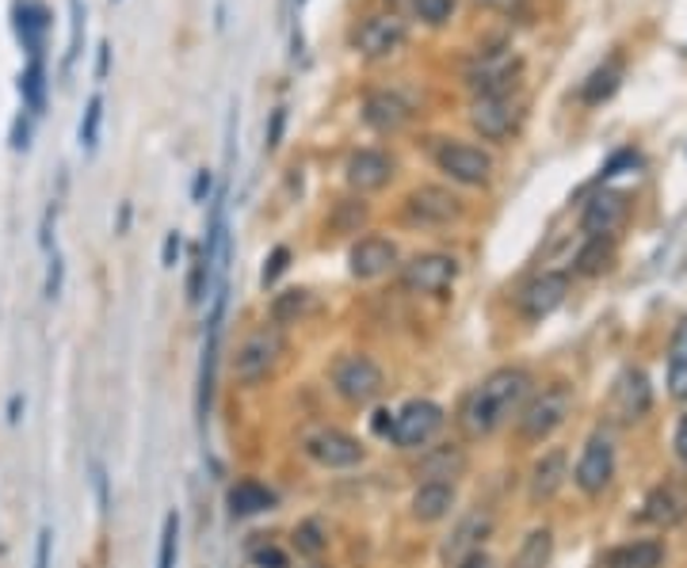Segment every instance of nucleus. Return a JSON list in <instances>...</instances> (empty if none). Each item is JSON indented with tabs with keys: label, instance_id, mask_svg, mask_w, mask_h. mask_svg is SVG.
I'll list each match as a JSON object with an SVG mask.
<instances>
[{
	"label": "nucleus",
	"instance_id": "4c0bfd02",
	"mask_svg": "<svg viewBox=\"0 0 687 568\" xmlns=\"http://www.w3.org/2000/svg\"><path fill=\"white\" fill-rule=\"evenodd\" d=\"M99 122H104V96H92L88 107H84V119H81V150L84 153H96Z\"/></svg>",
	"mask_w": 687,
	"mask_h": 568
},
{
	"label": "nucleus",
	"instance_id": "0eeeda50",
	"mask_svg": "<svg viewBox=\"0 0 687 568\" xmlns=\"http://www.w3.org/2000/svg\"><path fill=\"white\" fill-rule=\"evenodd\" d=\"M333 389L347 404L363 409V404L378 401L386 389V375L370 355H341L333 367Z\"/></svg>",
	"mask_w": 687,
	"mask_h": 568
},
{
	"label": "nucleus",
	"instance_id": "f8f14e48",
	"mask_svg": "<svg viewBox=\"0 0 687 568\" xmlns=\"http://www.w3.org/2000/svg\"><path fill=\"white\" fill-rule=\"evenodd\" d=\"M612 477H615L612 439H607L604 431L589 435V442H584V450H581V462H577V470H573L577 488H581L584 496H600L607 485H612Z\"/></svg>",
	"mask_w": 687,
	"mask_h": 568
},
{
	"label": "nucleus",
	"instance_id": "13d9d810",
	"mask_svg": "<svg viewBox=\"0 0 687 568\" xmlns=\"http://www.w3.org/2000/svg\"><path fill=\"white\" fill-rule=\"evenodd\" d=\"M20 409H23V397H12V401H8V419H12V424H20Z\"/></svg>",
	"mask_w": 687,
	"mask_h": 568
},
{
	"label": "nucleus",
	"instance_id": "4d7b16f0",
	"mask_svg": "<svg viewBox=\"0 0 687 568\" xmlns=\"http://www.w3.org/2000/svg\"><path fill=\"white\" fill-rule=\"evenodd\" d=\"M107 69H111V46L99 43V50H96V81H107Z\"/></svg>",
	"mask_w": 687,
	"mask_h": 568
},
{
	"label": "nucleus",
	"instance_id": "ea45409f",
	"mask_svg": "<svg viewBox=\"0 0 687 568\" xmlns=\"http://www.w3.org/2000/svg\"><path fill=\"white\" fill-rule=\"evenodd\" d=\"M206 286H211V263L196 252V260H191V275H188V301L191 306H199V301L206 298Z\"/></svg>",
	"mask_w": 687,
	"mask_h": 568
},
{
	"label": "nucleus",
	"instance_id": "e433bc0d",
	"mask_svg": "<svg viewBox=\"0 0 687 568\" xmlns=\"http://www.w3.org/2000/svg\"><path fill=\"white\" fill-rule=\"evenodd\" d=\"M81 38H84V4L81 0H69V50H66V61H61V73L69 76V69H73V61L81 58Z\"/></svg>",
	"mask_w": 687,
	"mask_h": 568
},
{
	"label": "nucleus",
	"instance_id": "680f3d73",
	"mask_svg": "<svg viewBox=\"0 0 687 568\" xmlns=\"http://www.w3.org/2000/svg\"><path fill=\"white\" fill-rule=\"evenodd\" d=\"M111 4H115V0H111Z\"/></svg>",
	"mask_w": 687,
	"mask_h": 568
},
{
	"label": "nucleus",
	"instance_id": "423d86ee",
	"mask_svg": "<svg viewBox=\"0 0 687 568\" xmlns=\"http://www.w3.org/2000/svg\"><path fill=\"white\" fill-rule=\"evenodd\" d=\"M408 38V23L401 20V12H370L355 23L352 46L355 54H363L367 61H382L390 54H398Z\"/></svg>",
	"mask_w": 687,
	"mask_h": 568
},
{
	"label": "nucleus",
	"instance_id": "bb28decb",
	"mask_svg": "<svg viewBox=\"0 0 687 568\" xmlns=\"http://www.w3.org/2000/svg\"><path fill=\"white\" fill-rule=\"evenodd\" d=\"M272 508H275V493L260 485V481H237V485L229 488V516L234 519H249Z\"/></svg>",
	"mask_w": 687,
	"mask_h": 568
},
{
	"label": "nucleus",
	"instance_id": "20e7f679",
	"mask_svg": "<svg viewBox=\"0 0 687 568\" xmlns=\"http://www.w3.org/2000/svg\"><path fill=\"white\" fill-rule=\"evenodd\" d=\"M283 355H287V336H283V329L264 324V329L249 332V336L241 340V347H237L234 355V378L241 381V386H257V381H264L280 367Z\"/></svg>",
	"mask_w": 687,
	"mask_h": 568
},
{
	"label": "nucleus",
	"instance_id": "b1692460",
	"mask_svg": "<svg viewBox=\"0 0 687 568\" xmlns=\"http://www.w3.org/2000/svg\"><path fill=\"white\" fill-rule=\"evenodd\" d=\"M619 84H623V58L615 54V58H607L604 66H596L589 76L581 81V104L584 107H600V104H607V99L619 92Z\"/></svg>",
	"mask_w": 687,
	"mask_h": 568
},
{
	"label": "nucleus",
	"instance_id": "49530a36",
	"mask_svg": "<svg viewBox=\"0 0 687 568\" xmlns=\"http://www.w3.org/2000/svg\"><path fill=\"white\" fill-rule=\"evenodd\" d=\"M211 191H214V173L211 168H199L196 184H191V202H211Z\"/></svg>",
	"mask_w": 687,
	"mask_h": 568
},
{
	"label": "nucleus",
	"instance_id": "a211bd4d",
	"mask_svg": "<svg viewBox=\"0 0 687 568\" xmlns=\"http://www.w3.org/2000/svg\"><path fill=\"white\" fill-rule=\"evenodd\" d=\"M393 157L390 153H382V150H359V153H352L347 157V168H344V176H347V184H352V191H382L386 184L393 180Z\"/></svg>",
	"mask_w": 687,
	"mask_h": 568
},
{
	"label": "nucleus",
	"instance_id": "393cba45",
	"mask_svg": "<svg viewBox=\"0 0 687 568\" xmlns=\"http://www.w3.org/2000/svg\"><path fill=\"white\" fill-rule=\"evenodd\" d=\"M684 516H687V500H684L680 488L658 485L650 496H645V508H642L645 523H653V526H676Z\"/></svg>",
	"mask_w": 687,
	"mask_h": 568
},
{
	"label": "nucleus",
	"instance_id": "bf43d9fd",
	"mask_svg": "<svg viewBox=\"0 0 687 568\" xmlns=\"http://www.w3.org/2000/svg\"><path fill=\"white\" fill-rule=\"evenodd\" d=\"M303 4H306V0H298V8H303Z\"/></svg>",
	"mask_w": 687,
	"mask_h": 568
},
{
	"label": "nucleus",
	"instance_id": "4468645a",
	"mask_svg": "<svg viewBox=\"0 0 687 568\" xmlns=\"http://www.w3.org/2000/svg\"><path fill=\"white\" fill-rule=\"evenodd\" d=\"M363 122L375 134H401L413 122V104L393 88H370L363 96Z\"/></svg>",
	"mask_w": 687,
	"mask_h": 568
},
{
	"label": "nucleus",
	"instance_id": "c85d7f7f",
	"mask_svg": "<svg viewBox=\"0 0 687 568\" xmlns=\"http://www.w3.org/2000/svg\"><path fill=\"white\" fill-rule=\"evenodd\" d=\"M665 561V546L661 542H627V546H615L607 554V568H661Z\"/></svg>",
	"mask_w": 687,
	"mask_h": 568
},
{
	"label": "nucleus",
	"instance_id": "9b49d317",
	"mask_svg": "<svg viewBox=\"0 0 687 568\" xmlns=\"http://www.w3.org/2000/svg\"><path fill=\"white\" fill-rule=\"evenodd\" d=\"M520 115L523 111L512 96H474V104H470V127L485 142H505L520 127Z\"/></svg>",
	"mask_w": 687,
	"mask_h": 568
},
{
	"label": "nucleus",
	"instance_id": "3c124183",
	"mask_svg": "<svg viewBox=\"0 0 687 568\" xmlns=\"http://www.w3.org/2000/svg\"><path fill=\"white\" fill-rule=\"evenodd\" d=\"M27 145H31V122L20 115V119L12 122V150H27Z\"/></svg>",
	"mask_w": 687,
	"mask_h": 568
},
{
	"label": "nucleus",
	"instance_id": "5701e85b",
	"mask_svg": "<svg viewBox=\"0 0 687 568\" xmlns=\"http://www.w3.org/2000/svg\"><path fill=\"white\" fill-rule=\"evenodd\" d=\"M566 477H569L566 450H550V454H543L535 462V470H531V500H535V504L554 500V496H558V488L566 485Z\"/></svg>",
	"mask_w": 687,
	"mask_h": 568
},
{
	"label": "nucleus",
	"instance_id": "72a5a7b5",
	"mask_svg": "<svg viewBox=\"0 0 687 568\" xmlns=\"http://www.w3.org/2000/svg\"><path fill=\"white\" fill-rule=\"evenodd\" d=\"M413 20H421L424 27H447L454 20L459 0H398Z\"/></svg>",
	"mask_w": 687,
	"mask_h": 568
},
{
	"label": "nucleus",
	"instance_id": "de8ad7c7",
	"mask_svg": "<svg viewBox=\"0 0 687 568\" xmlns=\"http://www.w3.org/2000/svg\"><path fill=\"white\" fill-rule=\"evenodd\" d=\"M477 8H489V12H500V15H520L523 8H528V0H474Z\"/></svg>",
	"mask_w": 687,
	"mask_h": 568
},
{
	"label": "nucleus",
	"instance_id": "473e14b6",
	"mask_svg": "<svg viewBox=\"0 0 687 568\" xmlns=\"http://www.w3.org/2000/svg\"><path fill=\"white\" fill-rule=\"evenodd\" d=\"M615 260V245L612 237H589L577 252V271L581 275H604Z\"/></svg>",
	"mask_w": 687,
	"mask_h": 568
},
{
	"label": "nucleus",
	"instance_id": "6e6552de",
	"mask_svg": "<svg viewBox=\"0 0 687 568\" xmlns=\"http://www.w3.org/2000/svg\"><path fill=\"white\" fill-rule=\"evenodd\" d=\"M459 279V260L447 252H421L408 263H401V286L408 294H424V298H439L451 291Z\"/></svg>",
	"mask_w": 687,
	"mask_h": 568
},
{
	"label": "nucleus",
	"instance_id": "aec40b11",
	"mask_svg": "<svg viewBox=\"0 0 687 568\" xmlns=\"http://www.w3.org/2000/svg\"><path fill=\"white\" fill-rule=\"evenodd\" d=\"M489 526H493L489 511H470V516L451 531V539H447L443 561L447 565H459L462 557L477 554V549H482V542H485V534H489Z\"/></svg>",
	"mask_w": 687,
	"mask_h": 568
},
{
	"label": "nucleus",
	"instance_id": "7c9ffc66",
	"mask_svg": "<svg viewBox=\"0 0 687 568\" xmlns=\"http://www.w3.org/2000/svg\"><path fill=\"white\" fill-rule=\"evenodd\" d=\"M20 96L27 104L31 115H43L46 107V66H43V54H27V69L20 76Z\"/></svg>",
	"mask_w": 687,
	"mask_h": 568
},
{
	"label": "nucleus",
	"instance_id": "ddd939ff",
	"mask_svg": "<svg viewBox=\"0 0 687 568\" xmlns=\"http://www.w3.org/2000/svg\"><path fill=\"white\" fill-rule=\"evenodd\" d=\"M303 450L325 470H347V465L363 462V442L355 435L341 431V427H321V431L306 435Z\"/></svg>",
	"mask_w": 687,
	"mask_h": 568
},
{
	"label": "nucleus",
	"instance_id": "39448f33",
	"mask_svg": "<svg viewBox=\"0 0 687 568\" xmlns=\"http://www.w3.org/2000/svg\"><path fill=\"white\" fill-rule=\"evenodd\" d=\"M462 217V199L451 188H439V184H421L405 194L401 202V222L408 229H443Z\"/></svg>",
	"mask_w": 687,
	"mask_h": 568
},
{
	"label": "nucleus",
	"instance_id": "6ab92c4d",
	"mask_svg": "<svg viewBox=\"0 0 687 568\" xmlns=\"http://www.w3.org/2000/svg\"><path fill=\"white\" fill-rule=\"evenodd\" d=\"M347 263H352L355 279H378L398 263V248H393V240H386V237H363L359 245L352 248Z\"/></svg>",
	"mask_w": 687,
	"mask_h": 568
},
{
	"label": "nucleus",
	"instance_id": "f03ea898",
	"mask_svg": "<svg viewBox=\"0 0 687 568\" xmlns=\"http://www.w3.org/2000/svg\"><path fill=\"white\" fill-rule=\"evenodd\" d=\"M523 76V58L512 46H489V50H477L474 58L462 69V81L474 96H512L520 88Z\"/></svg>",
	"mask_w": 687,
	"mask_h": 568
},
{
	"label": "nucleus",
	"instance_id": "cd10ccee",
	"mask_svg": "<svg viewBox=\"0 0 687 568\" xmlns=\"http://www.w3.org/2000/svg\"><path fill=\"white\" fill-rule=\"evenodd\" d=\"M313 309H318V301H313L310 291H303V286L283 291L272 298V324L275 329H287V324H298L303 317H310Z\"/></svg>",
	"mask_w": 687,
	"mask_h": 568
},
{
	"label": "nucleus",
	"instance_id": "4be33fe9",
	"mask_svg": "<svg viewBox=\"0 0 687 568\" xmlns=\"http://www.w3.org/2000/svg\"><path fill=\"white\" fill-rule=\"evenodd\" d=\"M466 473V450L459 447V442H447V447H431L428 454L421 458V465H416V477L424 481H447V485H454V477H462Z\"/></svg>",
	"mask_w": 687,
	"mask_h": 568
},
{
	"label": "nucleus",
	"instance_id": "c756f323",
	"mask_svg": "<svg viewBox=\"0 0 687 568\" xmlns=\"http://www.w3.org/2000/svg\"><path fill=\"white\" fill-rule=\"evenodd\" d=\"M668 393L676 401H687V317L676 324L673 344H668Z\"/></svg>",
	"mask_w": 687,
	"mask_h": 568
},
{
	"label": "nucleus",
	"instance_id": "f704fd0d",
	"mask_svg": "<svg viewBox=\"0 0 687 568\" xmlns=\"http://www.w3.org/2000/svg\"><path fill=\"white\" fill-rule=\"evenodd\" d=\"M295 549L306 557H321L329 549V534L318 519H306V523L295 526Z\"/></svg>",
	"mask_w": 687,
	"mask_h": 568
},
{
	"label": "nucleus",
	"instance_id": "a878e982",
	"mask_svg": "<svg viewBox=\"0 0 687 568\" xmlns=\"http://www.w3.org/2000/svg\"><path fill=\"white\" fill-rule=\"evenodd\" d=\"M15 31H20L27 54H43L46 31H50V12H46V4H38V0H20V4H15Z\"/></svg>",
	"mask_w": 687,
	"mask_h": 568
},
{
	"label": "nucleus",
	"instance_id": "5fc2aeb1",
	"mask_svg": "<svg viewBox=\"0 0 687 568\" xmlns=\"http://www.w3.org/2000/svg\"><path fill=\"white\" fill-rule=\"evenodd\" d=\"M673 447H676V458L687 465V412L680 416V424H676V439H673Z\"/></svg>",
	"mask_w": 687,
	"mask_h": 568
},
{
	"label": "nucleus",
	"instance_id": "dca6fc26",
	"mask_svg": "<svg viewBox=\"0 0 687 568\" xmlns=\"http://www.w3.org/2000/svg\"><path fill=\"white\" fill-rule=\"evenodd\" d=\"M630 214V199L623 191H596L581 210V229L589 237H612Z\"/></svg>",
	"mask_w": 687,
	"mask_h": 568
},
{
	"label": "nucleus",
	"instance_id": "f3484780",
	"mask_svg": "<svg viewBox=\"0 0 687 568\" xmlns=\"http://www.w3.org/2000/svg\"><path fill=\"white\" fill-rule=\"evenodd\" d=\"M653 404V389L650 378L642 370H623V378L615 381V393H612V412L619 424H638V419L650 412Z\"/></svg>",
	"mask_w": 687,
	"mask_h": 568
},
{
	"label": "nucleus",
	"instance_id": "9d476101",
	"mask_svg": "<svg viewBox=\"0 0 687 568\" xmlns=\"http://www.w3.org/2000/svg\"><path fill=\"white\" fill-rule=\"evenodd\" d=\"M436 165H439V173H447L454 184H466V188H482V184H489V176H493L489 153L477 150V145H466V142H443L436 150Z\"/></svg>",
	"mask_w": 687,
	"mask_h": 568
},
{
	"label": "nucleus",
	"instance_id": "603ef678",
	"mask_svg": "<svg viewBox=\"0 0 687 568\" xmlns=\"http://www.w3.org/2000/svg\"><path fill=\"white\" fill-rule=\"evenodd\" d=\"M370 431L382 435V439H390V431H393V412H390V409H378V412H375V419H370Z\"/></svg>",
	"mask_w": 687,
	"mask_h": 568
},
{
	"label": "nucleus",
	"instance_id": "37998d69",
	"mask_svg": "<svg viewBox=\"0 0 687 568\" xmlns=\"http://www.w3.org/2000/svg\"><path fill=\"white\" fill-rule=\"evenodd\" d=\"M638 165V153L635 150H619L612 161L604 165V173H600V184H607V180H615V176L623 173V168H635Z\"/></svg>",
	"mask_w": 687,
	"mask_h": 568
},
{
	"label": "nucleus",
	"instance_id": "a18cd8bd",
	"mask_svg": "<svg viewBox=\"0 0 687 568\" xmlns=\"http://www.w3.org/2000/svg\"><path fill=\"white\" fill-rule=\"evenodd\" d=\"M61 279H66V263H61V256L54 252L50 256V268H46V298H58L61 294Z\"/></svg>",
	"mask_w": 687,
	"mask_h": 568
},
{
	"label": "nucleus",
	"instance_id": "c03bdc74",
	"mask_svg": "<svg viewBox=\"0 0 687 568\" xmlns=\"http://www.w3.org/2000/svg\"><path fill=\"white\" fill-rule=\"evenodd\" d=\"M283 130H287V107H275L272 122H268V153H275L283 145Z\"/></svg>",
	"mask_w": 687,
	"mask_h": 568
},
{
	"label": "nucleus",
	"instance_id": "79ce46f5",
	"mask_svg": "<svg viewBox=\"0 0 687 568\" xmlns=\"http://www.w3.org/2000/svg\"><path fill=\"white\" fill-rule=\"evenodd\" d=\"M252 565H257V568H291L287 554H283L280 546H272V542H268V546H260V549H252Z\"/></svg>",
	"mask_w": 687,
	"mask_h": 568
},
{
	"label": "nucleus",
	"instance_id": "6e6d98bb",
	"mask_svg": "<svg viewBox=\"0 0 687 568\" xmlns=\"http://www.w3.org/2000/svg\"><path fill=\"white\" fill-rule=\"evenodd\" d=\"M454 568H497V561H493L489 554H485V549H477V554H470V557H462L459 565Z\"/></svg>",
	"mask_w": 687,
	"mask_h": 568
},
{
	"label": "nucleus",
	"instance_id": "052dcab7",
	"mask_svg": "<svg viewBox=\"0 0 687 568\" xmlns=\"http://www.w3.org/2000/svg\"><path fill=\"white\" fill-rule=\"evenodd\" d=\"M313 568H321V565H313Z\"/></svg>",
	"mask_w": 687,
	"mask_h": 568
},
{
	"label": "nucleus",
	"instance_id": "8fccbe9b",
	"mask_svg": "<svg viewBox=\"0 0 687 568\" xmlns=\"http://www.w3.org/2000/svg\"><path fill=\"white\" fill-rule=\"evenodd\" d=\"M180 233H168L165 237V248H161V263H165V268H176V256H180Z\"/></svg>",
	"mask_w": 687,
	"mask_h": 568
},
{
	"label": "nucleus",
	"instance_id": "1a4fd4ad",
	"mask_svg": "<svg viewBox=\"0 0 687 568\" xmlns=\"http://www.w3.org/2000/svg\"><path fill=\"white\" fill-rule=\"evenodd\" d=\"M443 409L436 401H408L401 412H393V431L390 442L401 450H416V447H428L436 439V431L443 427Z\"/></svg>",
	"mask_w": 687,
	"mask_h": 568
},
{
	"label": "nucleus",
	"instance_id": "58836bf2",
	"mask_svg": "<svg viewBox=\"0 0 687 568\" xmlns=\"http://www.w3.org/2000/svg\"><path fill=\"white\" fill-rule=\"evenodd\" d=\"M176 554H180V516H176V511H168V516H165V531H161L157 568H176Z\"/></svg>",
	"mask_w": 687,
	"mask_h": 568
},
{
	"label": "nucleus",
	"instance_id": "09e8293b",
	"mask_svg": "<svg viewBox=\"0 0 687 568\" xmlns=\"http://www.w3.org/2000/svg\"><path fill=\"white\" fill-rule=\"evenodd\" d=\"M92 473H96V477H92V481H96V500H99V511H104V516H107V511H111V493H107V473H104V465H96V470H92Z\"/></svg>",
	"mask_w": 687,
	"mask_h": 568
},
{
	"label": "nucleus",
	"instance_id": "c9c22d12",
	"mask_svg": "<svg viewBox=\"0 0 687 568\" xmlns=\"http://www.w3.org/2000/svg\"><path fill=\"white\" fill-rule=\"evenodd\" d=\"M363 222H367V202L363 199H341L333 210V217H329L333 233H355V229H363Z\"/></svg>",
	"mask_w": 687,
	"mask_h": 568
},
{
	"label": "nucleus",
	"instance_id": "7ed1b4c3",
	"mask_svg": "<svg viewBox=\"0 0 687 568\" xmlns=\"http://www.w3.org/2000/svg\"><path fill=\"white\" fill-rule=\"evenodd\" d=\"M569 409H573V389L566 386V381H554V386H546L543 393L528 397L520 409V439L528 442H543L550 439L554 431H558L561 424H566Z\"/></svg>",
	"mask_w": 687,
	"mask_h": 568
},
{
	"label": "nucleus",
	"instance_id": "a19ab883",
	"mask_svg": "<svg viewBox=\"0 0 687 568\" xmlns=\"http://www.w3.org/2000/svg\"><path fill=\"white\" fill-rule=\"evenodd\" d=\"M287 268H291V248L287 245L272 248V256H268V263H264V275H260V279H264V286H272Z\"/></svg>",
	"mask_w": 687,
	"mask_h": 568
},
{
	"label": "nucleus",
	"instance_id": "2f4dec72",
	"mask_svg": "<svg viewBox=\"0 0 687 568\" xmlns=\"http://www.w3.org/2000/svg\"><path fill=\"white\" fill-rule=\"evenodd\" d=\"M550 554H554V534L546 531V526H535V531L523 539V546L516 549L512 568H546L550 565Z\"/></svg>",
	"mask_w": 687,
	"mask_h": 568
},
{
	"label": "nucleus",
	"instance_id": "412c9836",
	"mask_svg": "<svg viewBox=\"0 0 687 568\" xmlns=\"http://www.w3.org/2000/svg\"><path fill=\"white\" fill-rule=\"evenodd\" d=\"M454 508V485L447 481H421V488L413 493V519L416 523H439Z\"/></svg>",
	"mask_w": 687,
	"mask_h": 568
},
{
	"label": "nucleus",
	"instance_id": "2eb2a0df",
	"mask_svg": "<svg viewBox=\"0 0 687 568\" xmlns=\"http://www.w3.org/2000/svg\"><path fill=\"white\" fill-rule=\"evenodd\" d=\"M566 294H569V275H561V271H543V275H535L516 294V306H520V313L528 317V321H543V317H550L554 309L566 301Z\"/></svg>",
	"mask_w": 687,
	"mask_h": 568
},
{
	"label": "nucleus",
	"instance_id": "f257e3e1",
	"mask_svg": "<svg viewBox=\"0 0 687 568\" xmlns=\"http://www.w3.org/2000/svg\"><path fill=\"white\" fill-rule=\"evenodd\" d=\"M531 375L523 367H500L493 370L474 393L462 401L459 424L466 431V439H485V435L500 431L516 412L523 409V401L531 397Z\"/></svg>",
	"mask_w": 687,
	"mask_h": 568
},
{
	"label": "nucleus",
	"instance_id": "864d4df0",
	"mask_svg": "<svg viewBox=\"0 0 687 568\" xmlns=\"http://www.w3.org/2000/svg\"><path fill=\"white\" fill-rule=\"evenodd\" d=\"M35 568H50V531H38V546H35Z\"/></svg>",
	"mask_w": 687,
	"mask_h": 568
}]
</instances>
